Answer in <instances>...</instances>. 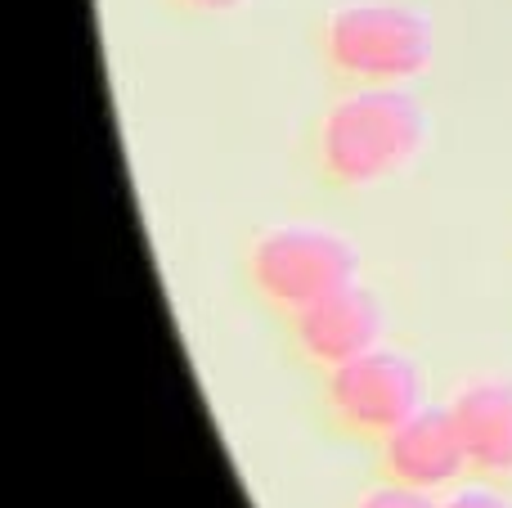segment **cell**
Listing matches in <instances>:
<instances>
[{
    "instance_id": "cell-2",
    "label": "cell",
    "mask_w": 512,
    "mask_h": 508,
    "mask_svg": "<svg viewBox=\"0 0 512 508\" xmlns=\"http://www.w3.org/2000/svg\"><path fill=\"white\" fill-rule=\"evenodd\" d=\"M328 90L414 86L436 63V23L414 0H333L310 27Z\"/></svg>"
},
{
    "instance_id": "cell-7",
    "label": "cell",
    "mask_w": 512,
    "mask_h": 508,
    "mask_svg": "<svg viewBox=\"0 0 512 508\" xmlns=\"http://www.w3.org/2000/svg\"><path fill=\"white\" fill-rule=\"evenodd\" d=\"M445 401L459 423L472 482L512 491V378L477 374L454 387Z\"/></svg>"
},
{
    "instance_id": "cell-4",
    "label": "cell",
    "mask_w": 512,
    "mask_h": 508,
    "mask_svg": "<svg viewBox=\"0 0 512 508\" xmlns=\"http://www.w3.org/2000/svg\"><path fill=\"white\" fill-rule=\"evenodd\" d=\"M427 405V374L405 347H382L310 378V419L324 437L369 450Z\"/></svg>"
},
{
    "instance_id": "cell-10",
    "label": "cell",
    "mask_w": 512,
    "mask_h": 508,
    "mask_svg": "<svg viewBox=\"0 0 512 508\" xmlns=\"http://www.w3.org/2000/svg\"><path fill=\"white\" fill-rule=\"evenodd\" d=\"M445 508H512V491L481 482H463L454 495H445Z\"/></svg>"
},
{
    "instance_id": "cell-1",
    "label": "cell",
    "mask_w": 512,
    "mask_h": 508,
    "mask_svg": "<svg viewBox=\"0 0 512 508\" xmlns=\"http://www.w3.org/2000/svg\"><path fill=\"white\" fill-rule=\"evenodd\" d=\"M432 144V113L409 86L324 90L301 131V162L324 194H364L405 176Z\"/></svg>"
},
{
    "instance_id": "cell-8",
    "label": "cell",
    "mask_w": 512,
    "mask_h": 508,
    "mask_svg": "<svg viewBox=\"0 0 512 508\" xmlns=\"http://www.w3.org/2000/svg\"><path fill=\"white\" fill-rule=\"evenodd\" d=\"M346 508H445V500L423 491H405V486H391V482H369L364 491L351 495Z\"/></svg>"
},
{
    "instance_id": "cell-3",
    "label": "cell",
    "mask_w": 512,
    "mask_h": 508,
    "mask_svg": "<svg viewBox=\"0 0 512 508\" xmlns=\"http://www.w3.org/2000/svg\"><path fill=\"white\" fill-rule=\"evenodd\" d=\"M360 248L324 221H265L239 248L243 297L270 324L360 284Z\"/></svg>"
},
{
    "instance_id": "cell-5",
    "label": "cell",
    "mask_w": 512,
    "mask_h": 508,
    "mask_svg": "<svg viewBox=\"0 0 512 508\" xmlns=\"http://www.w3.org/2000/svg\"><path fill=\"white\" fill-rule=\"evenodd\" d=\"M387 329L391 315L382 293H373L369 284H351L342 293L279 320L274 338H279V351L292 369H301L306 378H319L328 369L346 365V360L364 356V351L382 347Z\"/></svg>"
},
{
    "instance_id": "cell-9",
    "label": "cell",
    "mask_w": 512,
    "mask_h": 508,
    "mask_svg": "<svg viewBox=\"0 0 512 508\" xmlns=\"http://www.w3.org/2000/svg\"><path fill=\"white\" fill-rule=\"evenodd\" d=\"M243 5H252V0H162V9H167L171 18H180V23H212V18H230V14H239Z\"/></svg>"
},
{
    "instance_id": "cell-6",
    "label": "cell",
    "mask_w": 512,
    "mask_h": 508,
    "mask_svg": "<svg viewBox=\"0 0 512 508\" xmlns=\"http://www.w3.org/2000/svg\"><path fill=\"white\" fill-rule=\"evenodd\" d=\"M369 473H373V482L423 491V495H436V500H445L463 482H472L468 450H463L450 401H427L400 428H391L382 441H373Z\"/></svg>"
}]
</instances>
